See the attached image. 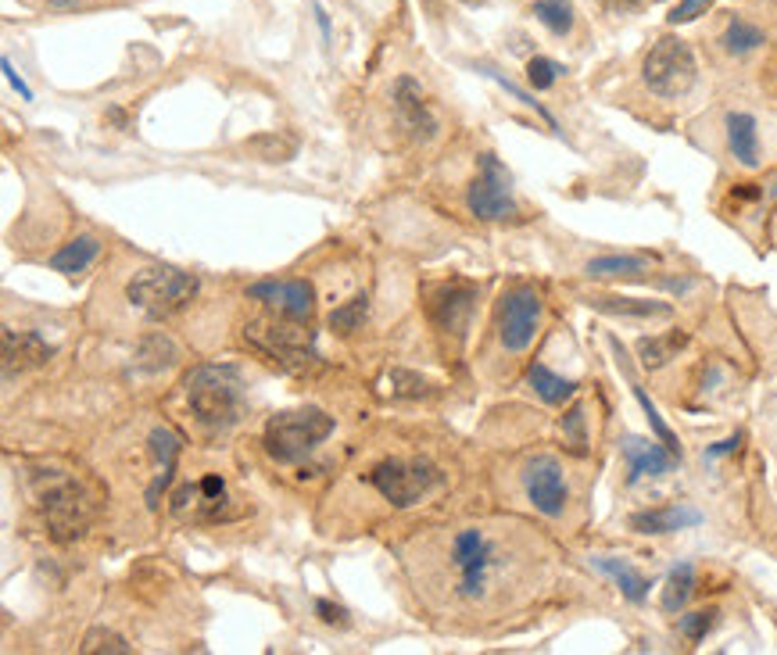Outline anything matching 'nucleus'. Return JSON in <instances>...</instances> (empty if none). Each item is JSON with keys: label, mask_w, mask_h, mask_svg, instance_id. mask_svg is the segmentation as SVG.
<instances>
[{"label": "nucleus", "mask_w": 777, "mask_h": 655, "mask_svg": "<svg viewBox=\"0 0 777 655\" xmlns=\"http://www.w3.org/2000/svg\"><path fill=\"white\" fill-rule=\"evenodd\" d=\"M98 652H115V655H130V642L115 631H90L83 637V655H98Z\"/></svg>", "instance_id": "nucleus-32"}, {"label": "nucleus", "mask_w": 777, "mask_h": 655, "mask_svg": "<svg viewBox=\"0 0 777 655\" xmlns=\"http://www.w3.org/2000/svg\"><path fill=\"white\" fill-rule=\"evenodd\" d=\"M703 523V512L688 509V505H666V509H645L631 516V530L638 534H677L685 526H698Z\"/></svg>", "instance_id": "nucleus-18"}, {"label": "nucleus", "mask_w": 777, "mask_h": 655, "mask_svg": "<svg viewBox=\"0 0 777 655\" xmlns=\"http://www.w3.org/2000/svg\"><path fill=\"white\" fill-rule=\"evenodd\" d=\"M40 509L54 541H75L98 516V498L75 477H51L40 491Z\"/></svg>", "instance_id": "nucleus-2"}, {"label": "nucleus", "mask_w": 777, "mask_h": 655, "mask_svg": "<svg viewBox=\"0 0 777 655\" xmlns=\"http://www.w3.org/2000/svg\"><path fill=\"white\" fill-rule=\"evenodd\" d=\"M197 294V276L176 265H147L126 284V298L151 319H168Z\"/></svg>", "instance_id": "nucleus-3"}, {"label": "nucleus", "mask_w": 777, "mask_h": 655, "mask_svg": "<svg viewBox=\"0 0 777 655\" xmlns=\"http://www.w3.org/2000/svg\"><path fill=\"white\" fill-rule=\"evenodd\" d=\"M247 298L276 308L279 316H287V319L308 323L313 319L316 290L313 284H305V279H262V284L247 287Z\"/></svg>", "instance_id": "nucleus-13"}, {"label": "nucleus", "mask_w": 777, "mask_h": 655, "mask_svg": "<svg viewBox=\"0 0 777 655\" xmlns=\"http://www.w3.org/2000/svg\"><path fill=\"white\" fill-rule=\"evenodd\" d=\"M0 348H4V377L11 380L14 372H25V369H37L43 366L47 358L54 355V348L33 330H8L0 334Z\"/></svg>", "instance_id": "nucleus-16"}, {"label": "nucleus", "mask_w": 777, "mask_h": 655, "mask_svg": "<svg viewBox=\"0 0 777 655\" xmlns=\"http://www.w3.org/2000/svg\"><path fill=\"white\" fill-rule=\"evenodd\" d=\"M438 480L441 473L430 462H401V459H387L369 473V483L380 491V498H387L398 509L416 505L430 488H438Z\"/></svg>", "instance_id": "nucleus-8"}, {"label": "nucleus", "mask_w": 777, "mask_h": 655, "mask_svg": "<svg viewBox=\"0 0 777 655\" xmlns=\"http://www.w3.org/2000/svg\"><path fill=\"white\" fill-rule=\"evenodd\" d=\"M735 197H745V201H753V197H759V191H756V186H753V183H745V186H738V191H735Z\"/></svg>", "instance_id": "nucleus-43"}, {"label": "nucleus", "mask_w": 777, "mask_h": 655, "mask_svg": "<svg viewBox=\"0 0 777 655\" xmlns=\"http://www.w3.org/2000/svg\"><path fill=\"white\" fill-rule=\"evenodd\" d=\"M631 391H634V398H638V405H642V409H645V416H648V427L656 430V437H660V441H663L666 448H671L674 456H681V448H677V437H674V430L663 423V416H660V409H656V405H652V398L645 395V387L631 383Z\"/></svg>", "instance_id": "nucleus-31"}, {"label": "nucleus", "mask_w": 777, "mask_h": 655, "mask_svg": "<svg viewBox=\"0 0 777 655\" xmlns=\"http://www.w3.org/2000/svg\"><path fill=\"white\" fill-rule=\"evenodd\" d=\"M559 72H563V69H559L555 61H549V58H531V65H526V80H531L534 90H552V83H555Z\"/></svg>", "instance_id": "nucleus-35"}, {"label": "nucleus", "mask_w": 777, "mask_h": 655, "mask_svg": "<svg viewBox=\"0 0 777 655\" xmlns=\"http://www.w3.org/2000/svg\"><path fill=\"white\" fill-rule=\"evenodd\" d=\"M595 308L613 311V316H631V319H663L671 316V305L663 301H638V298H592Z\"/></svg>", "instance_id": "nucleus-26"}, {"label": "nucleus", "mask_w": 777, "mask_h": 655, "mask_svg": "<svg viewBox=\"0 0 777 655\" xmlns=\"http://www.w3.org/2000/svg\"><path fill=\"white\" fill-rule=\"evenodd\" d=\"M523 491L541 516H563L566 509V477L552 456H534L523 465Z\"/></svg>", "instance_id": "nucleus-12"}, {"label": "nucleus", "mask_w": 777, "mask_h": 655, "mask_svg": "<svg viewBox=\"0 0 777 655\" xmlns=\"http://www.w3.org/2000/svg\"><path fill=\"white\" fill-rule=\"evenodd\" d=\"M526 383H531L534 395L541 401H549V405H563V401H570L573 395H577V383L555 377V372L549 366H541V362H534L531 369H526Z\"/></svg>", "instance_id": "nucleus-23"}, {"label": "nucleus", "mask_w": 777, "mask_h": 655, "mask_svg": "<svg viewBox=\"0 0 777 655\" xmlns=\"http://www.w3.org/2000/svg\"><path fill=\"white\" fill-rule=\"evenodd\" d=\"M452 566L462 573L459 595L462 598H480L488 587V576L494 566V544L484 538V530H462V534L452 541Z\"/></svg>", "instance_id": "nucleus-11"}, {"label": "nucleus", "mask_w": 777, "mask_h": 655, "mask_svg": "<svg viewBox=\"0 0 777 655\" xmlns=\"http://www.w3.org/2000/svg\"><path fill=\"white\" fill-rule=\"evenodd\" d=\"M695 591V566L692 563H677L666 576V587H663V610L666 613H681L688 605Z\"/></svg>", "instance_id": "nucleus-25"}, {"label": "nucleus", "mask_w": 777, "mask_h": 655, "mask_svg": "<svg viewBox=\"0 0 777 655\" xmlns=\"http://www.w3.org/2000/svg\"><path fill=\"white\" fill-rule=\"evenodd\" d=\"M534 19L541 25H549L555 37H566L573 29V4H570V0H538Z\"/></svg>", "instance_id": "nucleus-29"}, {"label": "nucleus", "mask_w": 777, "mask_h": 655, "mask_svg": "<svg viewBox=\"0 0 777 655\" xmlns=\"http://www.w3.org/2000/svg\"><path fill=\"white\" fill-rule=\"evenodd\" d=\"M362 319H366V294H362V298H351L345 308H337L330 316V326L337 334H351V330H359Z\"/></svg>", "instance_id": "nucleus-33"}, {"label": "nucleus", "mask_w": 777, "mask_h": 655, "mask_svg": "<svg viewBox=\"0 0 777 655\" xmlns=\"http://www.w3.org/2000/svg\"><path fill=\"white\" fill-rule=\"evenodd\" d=\"M688 345V334L685 330H671L663 337H642L638 340V358L645 369H660L666 366L671 358H677V351Z\"/></svg>", "instance_id": "nucleus-24"}, {"label": "nucleus", "mask_w": 777, "mask_h": 655, "mask_svg": "<svg viewBox=\"0 0 777 655\" xmlns=\"http://www.w3.org/2000/svg\"><path fill=\"white\" fill-rule=\"evenodd\" d=\"M595 566H599L605 576H613V581H616V587L624 591V598H627V602H634V605H638V602H645V598H648V587H652V581H648V576H642V573L634 570V566H627L624 559L599 555V559H595Z\"/></svg>", "instance_id": "nucleus-22"}, {"label": "nucleus", "mask_w": 777, "mask_h": 655, "mask_svg": "<svg viewBox=\"0 0 777 655\" xmlns=\"http://www.w3.org/2000/svg\"><path fill=\"white\" fill-rule=\"evenodd\" d=\"M724 130H727V151H732V158L745 168H756L759 158H764L756 119L749 112H732L724 119Z\"/></svg>", "instance_id": "nucleus-17"}, {"label": "nucleus", "mask_w": 777, "mask_h": 655, "mask_svg": "<svg viewBox=\"0 0 777 655\" xmlns=\"http://www.w3.org/2000/svg\"><path fill=\"white\" fill-rule=\"evenodd\" d=\"M316 613H319V620L323 623H330V627H348V610H340V605H334V602H316Z\"/></svg>", "instance_id": "nucleus-38"}, {"label": "nucleus", "mask_w": 777, "mask_h": 655, "mask_svg": "<svg viewBox=\"0 0 777 655\" xmlns=\"http://www.w3.org/2000/svg\"><path fill=\"white\" fill-rule=\"evenodd\" d=\"M563 433H566V441L573 444V451L584 456L587 437H584V409H581V405H573V409L563 416Z\"/></svg>", "instance_id": "nucleus-36"}, {"label": "nucleus", "mask_w": 777, "mask_h": 655, "mask_svg": "<svg viewBox=\"0 0 777 655\" xmlns=\"http://www.w3.org/2000/svg\"><path fill=\"white\" fill-rule=\"evenodd\" d=\"M186 387V405L197 416V423L208 430H226L241 419V380L237 372L226 366H197L191 377L183 380Z\"/></svg>", "instance_id": "nucleus-1"}, {"label": "nucleus", "mask_w": 777, "mask_h": 655, "mask_svg": "<svg viewBox=\"0 0 777 655\" xmlns=\"http://www.w3.org/2000/svg\"><path fill=\"white\" fill-rule=\"evenodd\" d=\"M742 444V433H735V437H727V441H720V444H713L709 451H706V456L709 459H720V456H732V451Z\"/></svg>", "instance_id": "nucleus-40"}, {"label": "nucleus", "mask_w": 777, "mask_h": 655, "mask_svg": "<svg viewBox=\"0 0 777 655\" xmlns=\"http://www.w3.org/2000/svg\"><path fill=\"white\" fill-rule=\"evenodd\" d=\"M244 340L252 348H258L266 358H273V362H279L284 369H305L316 358L313 334H308L298 319H290V323L255 319L244 330Z\"/></svg>", "instance_id": "nucleus-6"}, {"label": "nucleus", "mask_w": 777, "mask_h": 655, "mask_svg": "<svg viewBox=\"0 0 777 655\" xmlns=\"http://www.w3.org/2000/svg\"><path fill=\"white\" fill-rule=\"evenodd\" d=\"M151 451H154V459H159V477H154L151 491H147V502L154 509L159 505V494L173 483V470H176V459H180V437L173 430L159 427L151 433Z\"/></svg>", "instance_id": "nucleus-19"}, {"label": "nucleus", "mask_w": 777, "mask_h": 655, "mask_svg": "<svg viewBox=\"0 0 777 655\" xmlns=\"http://www.w3.org/2000/svg\"><path fill=\"white\" fill-rule=\"evenodd\" d=\"M642 80L645 86L656 93V98H685V93L695 86L698 80V61L695 51L677 37H663L656 40V47L645 54V65H642Z\"/></svg>", "instance_id": "nucleus-5"}, {"label": "nucleus", "mask_w": 777, "mask_h": 655, "mask_svg": "<svg viewBox=\"0 0 777 655\" xmlns=\"http://www.w3.org/2000/svg\"><path fill=\"white\" fill-rule=\"evenodd\" d=\"M541 326V294L534 287H512L499 305V337L502 348L520 355L534 345Z\"/></svg>", "instance_id": "nucleus-9"}, {"label": "nucleus", "mask_w": 777, "mask_h": 655, "mask_svg": "<svg viewBox=\"0 0 777 655\" xmlns=\"http://www.w3.org/2000/svg\"><path fill=\"white\" fill-rule=\"evenodd\" d=\"M47 4H51L54 11H69V8H80L83 0H47Z\"/></svg>", "instance_id": "nucleus-41"}, {"label": "nucleus", "mask_w": 777, "mask_h": 655, "mask_svg": "<svg viewBox=\"0 0 777 655\" xmlns=\"http://www.w3.org/2000/svg\"><path fill=\"white\" fill-rule=\"evenodd\" d=\"M395 115L401 122V130H409V136H416V140H430L433 133H438V119H433L423 90H419L412 75H401V80L395 83Z\"/></svg>", "instance_id": "nucleus-14"}, {"label": "nucleus", "mask_w": 777, "mask_h": 655, "mask_svg": "<svg viewBox=\"0 0 777 655\" xmlns=\"http://www.w3.org/2000/svg\"><path fill=\"white\" fill-rule=\"evenodd\" d=\"M229 488L219 473H208L194 483H183L173 494V512L180 520H194V523H215V520H229L237 512L229 509Z\"/></svg>", "instance_id": "nucleus-10"}, {"label": "nucleus", "mask_w": 777, "mask_h": 655, "mask_svg": "<svg viewBox=\"0 0 777 655\" xmlns=\"http://www.w3.org/2000/svg\"><path fill=\"white\" fill-rule=\"evenodd\" d=\"M136 358H140V366H144V369H162V366H173L176 358H180V351H176V345L168 337L154 334V337L144 340V345H140Z\"/></svg>", "instance_id": "nucleus-30"}, {"label": "nucleus", "mask_w": 777, "mask_h": 655, "mask_svg": "<svg viewBox=\"0 0 777 655\" xmlns=\"http://www.w3.org/2000/svg\"><path fill=\"white\" fill-rule=\"evenodd\" d=\"M466 4H480V0H466Z\"/></svg>", "instance_id": "nucleus-44"}, {"label": "nucleus", "mask_w": 777, "mask_h": 655, "mask_svg": "<svg viewBox=\"0 0 777 655\" xmlns=\"http://www.w3.org/2000/svg\"><path fill=\"white\" fill-rule=\"evenodd\" d=\"M717 610H703V613H692V616H681V634L688 637V642H703V637L717 627Z\"/></svg>", "instance_id": "nucleus-34"}, {"label": "nucleus", "mask_w": 777, "mask_h": 655, "mask_svg": "<svg viewBox=\"0 0 777 655\" xmlns=\"http://www.w3.org/2000/svg\"><path fill=\"white\" fill-rule=\"evenodd\" d=\"M587 276H642L648 273V258L642 255H605L587 262Z\"/></svg>", "instance_id": "nucleus-27"}, {"label": "nucleus", "mask_w": 777, "mask_h": 655, "mask_svg": "<svg viewBox=\"0 0 777 655\" xmlns=\"http://www.w3.org/2000/svg\"><path fill=\"white\" fill-rule=\"evenodd\" d=\"M720 43H724L727 54H749V51H756L759 43H767V37L759 33L753 22L732 19V22H727V29H724V40Z\"/></svg>", "instance_id": "nucleus-28"}, {"label": "nucleus", "mask_w": 777, "mask_h": 655, "mask_svg": "<svg viewBox=\"0 0 777 655\" xmlns=\"http://www.w3.org/2000/svg\"><path fill=\"white\" fill-rule=\"evenodd\" d=\"M98 255H101V240L90 237V233H83V237L69 240V244L61 247V252L51 258V269L61 273V276H80V273L90 269L93 258H98Z\"/></svg>", "instance_id": "nucleus-21"}, {"label": "nucleus", "mask_w": 777, "mask_h": 655, "mask_svg": "<svg viewBox=\"0 0 777 655\" xmlns=\"http://www.w3.org/2000/svg\"><path fill=\"white\" fill-rule=\"evenodd\" d=\"M709 8H713V0H681V4L671 11V25L692 22V19H698V14H706Z\"/></svg>", "instance_id": "nucleus-37"}, {"label": "nucleus", "mask_w": 777, "mask_h": 655, "mask_svg": "<svg viewBox=\"0 0 777 655\" xmlns=\"http://www.w3.org/2000/svg\"><path fill=\"white\" fill-rule=\"evenodd\" d=\"M613 11H631V8H638V0H605Z\"/></svg>", "instance_id": "nucleus-42"}, {"label": "nucleus", "mask_w": 777, "mask_h": 655, "mask_svg": "<svg viewBox=\"0 0 777 655\" xmlns=\"http://www.w3.org/2000/svg\"><path fill=\"white\" fill-rule=\"evenodd\" d=\"M0 69H4V75H8V83H11L14 90H19V93H22V101H33V90H29V86H25V80H22V75H19V72H14V65H11V58H4V61H0Z\"/></svg>", "instance_id": "nucleus-39"}, {"label": "nucleus", "mask_w": 777, "mask_h": 655, "mask_svg": "<svg viewBox=\"0 0 777 655\" xmlns=\"http://www.w3.org/2000/svg\"><path fill=\"white\" fill-rule=\"evenodd\" d=\"M627 459V483H638L645 477H663V473H674L677 456L666 444H652L645 437H624L620 444Z\"/></svg>", "instance_id": "nucleus-15"}, {"label": "nucleus", "mask_w": 777, "mask_h": 655, "mask_svg": "<svg viewBox=\"0 0 777 655\" xmlns=\"http://www.w3.org/2000/svg\"><path fill=\"white\" fill-rule=\"evenodd\" d=\"M241 151L247 154V158L266 162V165H284L290 158H298V144L284 133H255V136L244 140Z\"/></svg>", "instance_id": "nucleus-20"}, {"label": "nucleus", "mask_w": 777, "mask_h": 655, "mask_svg": "<svg viewBox=\"0 0 777 655\" xmlns=\"http://www.w3.org/2000/svg\"><path fill=\"white\" fill-rule=\"evenodd\" d=\"M466 208L477 218H484V223H502V218H512L520 212L517 197H512V180L494 154L480 158V173L470 183V191H466Z\"/></svg>", "instance_id": "nucleus-7"}, {"label": "nucleus", "mask_w": 777, "mask_h": 655, "mask_svg": "<svg viewBox=\"0 0 777 655\" xmlns=\"http://www.w3.org/2000/svg\"><path fill=\"white\" fill-rule=\"evenodd\" d=\"M330 433H334V416H326L323 409H287L276 412L266 423L262 444H266L269 459L276 462H301Z\"/></svg>", "instance_id": "nucleus-4"}]
</instances>
